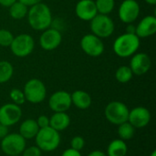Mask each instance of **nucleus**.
I'll return each mask as SVG.
<instances>
[{
  "instance_id": "f257e3e1",
  "label": "nucleus",
  "mask_w": 156,
  "mask_h": 156,
  "mask_svg": "<svg viewBox=\"0 0 156 156\" xmlns=\"http://www.w3.org/2000/svg\"><path fill=\"white\" fill-rule=\"evenodd\" d=\"M27 17L29 26L36 31H44L50 27L53 22L52 12L49 6L43 2L28 7Z\"/></svg>"
},
{
  "instance_id": "f03ea898",
  "label": "nucleus",
  "mask_w": 156,
  "mask_h": 156,
  "mask_svg": "<svg viewBox=\"0 0 156 156\" xmlns=\"http://www.w3.org/2000/svg\"><path fill=\"white\" fill-rule=\"evenodd\" d=\"M140 38L135 34L123 33L120 35L113 42L114 53L122 58L132 57L140 48Z\"/></svg>"
},
{
  "instance_id": "7ed1b4c3",
  "label": "nucleus",
  "mask_w": 156,
  "mask_h": 156,
  "mask_svg": "<svg viewBox=\"0 0 156 156\" xmlns=\"http://www.w3.org/2000/svg\"><path fill=\"white\" fill-rule=\"evenodd\" d=\"M36 145L42 151L50 153L55 151L60 144L59 133L50 126L39 129L36 137Z\"/></svg>"
},
{
  "instance_id": "20e7f679",
  "label": "nucleus",
  "mask_w": 156,
  "mask_h": 156,
  "mask_svg": "<svg viewBox=\"0 0 156 156\" xmlns=\"http://www.w3.org/2000/svg\"><path fill=\"white\" fill-rule=\"evenodd\" d=\"M90 22L91 33L101 39L110 37L114 32L115 25L109 15L97 14Z\"/></svg>"
},
{
  "instance_id": "39448f33",
  "label": "nucleus",
  "mask_w": 156,
  "mask_h": 156,
  "mask_svg": "<svg viewBox=\"0 0 156 156\" xmlns=\"http://www.w3.org/2000/svg\"><path fill=\"white\" fill-rule=\"evenodd\" d=\"M23 92L26 101L33 104H37L46 99L47 88L42 80L38 79H30L26 82Z\"/></svg>"
},
{
  "instance_id": "423d86ee",
  "label": "nucleus",
  "mask_w": 156,
  "mask_h": 156,
  "mask_svg": "<svg viewBox=\"0 0 156 156\" xmlns=\"http://www.w3.org/2000/svg\"><path fill=\"white\" fill-rule=\"evenodd\" d=\"M11 52L17 58H25L29 56L35 48V40L31 35L22 33L16 37L10 45Z\"/></svg>"
},
{
  "instance_id": "0eeeda50",
  "label": "nucleus",
  "mask_w": 156,
  "mask_h": 156,
  "mask_svg": "<svg viewBox=\"0 0 156 156\" xmlns=\"http://www.w3.org/2000/svg\"><path fill=\"white\" fill-rule=\"evenodd\" d=\"M129 112L126 104L122 101H114L107 104L104 113L109 122L114 125H119L128 121Z\"/></svg>"
},
{
  "instance_id": "6e6552de",
  "label": "nucleus",
  "mask_w": 156,
  "mask_h": 156,
  "mask_svg": "<svg viewBox=\"0 0 156 156\" xmlns=\"http://www.w3.org/2000/svg\"><path fill=\"white\" fill-rule=\"evenodd\" d=\"M1 150L7 156L19 155L26 148V139L19 133H8L1 141Z\"/></svg>"
},
{
  "instance_id": "1a4fd4ad",
  "label": "nucleus",
  "mask_w": 156,
  "mask_h": 156,
  "mask_svg": "<svg viewBox=\"0 0 156 156\" xmlns=\"http://www.w3.org/2000/svg\"><path fill=\"white\" fill-rule=\"evenodd\" d=\"M82 51L90 57L97 58L103 54L105 46L102 42V39L97 36L90 34H86L83 36L80 42Z\"/></svg>"
},
{
  "instance_id": "9d476101",
  "label": "nucleus",
  "mask_w": 156,
  "mask_h": 156,
  "mask_svg": "<svg viewBox=\"0 0 156 156\" xmlns=\"http://www.w3.org/2000/svg\"><path fill=\"white\" fill-rule=\"evenodd\" d=\"M140 13L141 7L136 0H123L118 10L119 18L124 24H130L136 21Z\"/></svg>"
},
{
  "instance_id": "9b49d317",
  "label": "nucleus",
  "mask_w": 156,
  "mask_h": 156,
  "mask_svg": "<svg viewBox=\"0 0 156 156\" xmlns=\"http://www.w3.org/2000/svg\"><path fill=\"white\" fill-rule=\"evenodd\" d=\"M62 42L61 32L54 27H48L42 31L39 37V45L42 49L51 51L59 47Z\"/></svg>"
},
{
  "instance_id": "f8f14e48",
  "label": "nucleus",
  "mask_w": 156,
  "mask_h": 156,
  "mask_svg": "<svg viewBox=\"0 0 156 156\" xmlns=\"http://www.w3.org/2000/svg\"><path fill=\"white\" fill-rule=\"evenodd\" d=\"M22 117L20 106L15 103H6L0 107V123L7 127L17 123Z\"/></svg>"
},
{
  "instance_id": "ddd939ff",
  "label": "nucleus",
  "mask_w": 156,
  "mask_h": 156,
  "mask_svg": "<svg viewBox=\"0 0 156 156\" xmlns=\"http://www.w3.org/2000/svg\"><path fill=\"white\" fill-rule=\"evenodd\" d=\"M71 105L70 93L66 90H58L48 99V106L54 112H66Z\"/></svg>"
},
{
  "instance_id": "4468645a",
  "label": "nucleus",
  "mask_w": 156,
  "mask_h": 156,
  "mask_svg": "<svg viewBox=\"0 0 156 156\" xmlns=\"http://www.w3.org/2000/svg\"><path fill=\"white\" fill-rule=\"evenodd\" d=\"M130 60V69H132L133 75L142 76L146 74L151 67H152V60L149 55L144 52H136L131 57Z\"/></svg>"
},
{
  "instance_id": "2eb2a0df",
  "label": "nucleus",
  "mask_w": 156,
  "mask_h": 156,
  "mask_svg": "<svg viewBox=\"0 0 156 156\" xmlns=\"http://www.w3.org/2000/svg\"><path fill=\"white\" fill-rule=\"evenodd\" d=\"M151 121V112L145 107H135L129 112L128 122L134 127L142 129L146 127Z\"/></svg>"
},
{
  "instance_id": "dca6fc26",
  "label": "nucleus",
  "mask_w": 156,
  "mask_h": 156,
  "mask_svg": "<svg viewBox=\"0 0 156 156\" xmlns=\"http://www.w3.org/2000/svg\"><path fill=\"white\" fill-rule=\"evenodd\" d=\"M76 16L83 21H90L97 14L94 0H80L75 6Z\"/></svg>"
},
{
  "instance_id": "f3484780",
  "label": "nucleus",
  "mask_w": 156,
  "mask_h": 156,
  "mask_svg": "<svg viewBox=\"0 0 156 156\" xmlns=\"http://www.w3.org/2000/svg\"><path fill=\"white\" fill-rule=\"evenodd\" d=\"M136 36L141 38H147L156 33V17L154 16H146L135 26Z\"/></svg>"
},
{
  "instance_id": "a211bd4d",
  "label": "nucleus",
  "mask_w": 156,
  "mask_h": 156,
  "mask_svg": "<svg viewBox=\"0 0 156 156\" xmlns=\"http://www.w3.org/2000/svg\"><path fill=\"white\" fill-rule=\"evenodd\" d=\"M71 96V102L75 105L78 109L80 110H87L90 107L92 100L90 95L84 90H75L73 93L70 94Z\"/></svg>"
},
{
  "instance_id": "6ab92c4d",
  "label": "nucleus",
  "mask_w": 156,
  "mask_h": 156,
  "mask_svg": "<svg viewBox=\"0 0 156 156\" xmlns=\"http://www.w3.org/2000/svg\"><path fill=\"white\" fill-rule=\"evenodd\" d=\"M70 124V117L66 112H55L49 118V126L57 132L66 130Z\"/></svg>"
},
{
  "instance_id": "aec40b11",
  "label": "nucleus",
  "mask_w": 156,
  "mask_h": 156,
  "mask_svg": "<svg viewBox=\"0 0 156 156\" xmlns=\"http://www.w3.org/2000/svg\"><path fill=\"white\" fill-rule=\"evenodd\" d=\"M39 131V127L36 120L34 119H27L25 120L19 126V134L26 140L35 138L37 133Z\"/></svg>"
},
{
  "instance_id": "412c9836",
  "label": "nucleus",
  "mask_w": 156,
  "mask_h": 156,
  "mask_svg": "<svg viewBox=\"0 0 156 156\" xmlns=\"http://www.w3.org/2000/svg\"><path fill=\"white\" fill-rule=\"evenodd\" d=\"M128 146L126 143L121 139L112 141L107 148V156H126Z\"/></svg>"
},
{
  "instance_id": "4be33fe9",
  "label": "nucleus",
  "mask_w": 156,
  "mask_h": 156,
  "mask_svg": "<svg viewBox=\"0 0 156 156\" xmlns=\"http://www.w3.org/2000/svg\"><path fill=\"white\" fill-rule=\"evenodd\" d=\"M8 8H9V16L15 20H21L27 17L28 7L25 5L23 3L19 2L18 0L13 3Z\"/></svg>"
},
{
  "instance_id": "5701e85b",
  "label": "nucleus",
  "mask_w": 156,
  "mask_h": 156,
  "mask_svg": "<svg viewBox=\"0 0 156 156\" xmlns=\"http://www.w3.org/2000/svg\"><path fill=\"white\" fill-rule=\"evenodd\" d=\"M117 133H118V135L121 140L128 141V140H131L134 136L135 128L127 121V122L118 125Z\"/></svg>"
},
{
  "instance_id": "b1692460",
  "label": "nucleus",
  "mask_w": 156,
  "mask_h": 156,
  "mask_svg": "<svg viewBox=\"0 0 156 156\" xmlns=\"http://www.w3.org/2000/svg\"><path fill=\"white\" fill-rule=\"evenodd\" d=\"M14 74L13 65L6 60L0 61V84L5 83L11 80Z\"/></svg>"
},
{
  "instance_id": "393cba45",
  "label": "nucleus",
  "mask_w": 156,
  "mask_h": 156,
  "mask_svg": "<svg viewBox=\"0 0 156 156\" xmlns=\"http://www.w3.org/2000/svg\"><path fill=\"white\" fill-rule=\"evenodd\" d=\"M133 77V73L129 66H121L115 72V79L120 83H127Z\"/></svg>"
},
{
  "instance_id": "a878e982",
  "label": "nucleus",
  "mask_w": 156,
  "mask_h": 156,
  "mask_svg": "<svg viewBox=\"0 0 156 156\" xmlns=\"http://www.w3.org/2000/svg\"><path fill=\"white\" fill-rule=\"evenodd\" d=\"M94 2L98 14L109 15L115 7V0H95Z\"/></svg>"
},
{
  "instance_id": "bb28decb",
  "label": "nucleus",
  "mask_w": 156,
  "mask_h": 156,
  "mask_svg": "<svg viewBox=\"0 0 156 156\" xmlns=\"http://www.w3.org/2000/svg\"><path fill=\"white\" fill-rule=\"evenodd\" d=\"M14 37L15 36L10 30L6 28H0V46L3 48L10 47Z\"/></svg>"
},
{
  "instance_id": "cd10ccee",
  "label": "nucleus",
  "mask_w": 156,
  "mask_h": 156,
  "mask_svg": "<svg viewBox=\"0 0 156 156\" xmlns=\"http://www.w3.org/2000/svg\"><path fill=\"white\" fill-rule=\"evenodd\" d=\"M9 96H10V99L12 100L13 103H15L18 106L24 104L26 101L24 92H23V90H21L19 89H16V88L12 89L9 92Z\"/></svg>"
},
{
  "instance_id": "c85d7f7f",
  "label": "nucleus",
  "mask_w": 156,
  "mask_h": 156,
  "mask_svg": "<svg viewBox=\"0 0 156 156\" xmlns=\"http://www.w3.org/2000/svg\"><path fill=\"white\" fill-rule=\"evenodd\" d=\"M70 148L80 152L85 146V141L81 136H75L70 141Z\"/></svg>"
},
{
  "instance_id": "c756f323",
  "label": "nucleus",
  "mask_w": 156,
  "mask_h": 156,
  "mask_svg": "<svg viewBox=\"0 0 156 156\" xmlns=\"http://www.w3.org/2000/svg\"><path fill=\"white\" fill-rule=\"evenodd\" d=\"M42 151L36 145V146H30L26 147L25 150L22 153V156H41Z\"/></svg>"
},
{
  "instance_id": "7c9ffc66",
  "label": "nucleus",
  "mask_w": 156,
  "mask_h": 156,
  "mask_svg": "<svg viewBox=\"0 0 156 156\" xmlns=\"http://www.w3.org/2000/svg\"><path fill=\"white\" fill-rule=\"evenodd\" d=\"M37 126L39 127V129L42 128H46L49 126V118L46 115H40L37 120H36Z\"/></svg>"
},
{
  "instance_id": "2f4dec72",
  "label": "nucleus",
  "mask_w": 156,
  "mask_h": 156,
  "mask_svg": "<svg viewBox=\"0 0 156 156\" xmlns=\"http://www.w3.org/2000/svg\"><path fill=\"white\" fill-rule=\"evenodd\" d=\"M61 156H82L80 152L79 151H76L72 148H69V149H67L63 152L62 155Z\"/></svg>"
},
{
  "instance_id": "473e14b6",
  "label": "nucleus",
  "mask_w": 156,
  "mask_h": 156,
  "mask_svg": "<svg viewBox=\"0 0 156 156\" xmlns=\"http://www.w3.org/2000/svg\"><path fill=\"white\" fill-rule=\"evenodd\" d=\"M19 2L23 3L25 5H27V7H30L34 5H37L38 3H41L43 0H18Z\"/></svg>"
},
{
  "instance_id": "72a5a7b5",
  "label": "nucleus",
  "mask_w": 156,
  "mask_h": 156,
  "mask_svg": "<svg viewBox=\"0 0 156 156\" xmlns=\"http://www.w3.org/2000/svg\"><path fill=\"white\" fill-rule=\"evenodd\" d=\"M8 133H9L8 127L5 126V125H4V124H1V123H0V139H3V138L5 137Z\"/></svg>"
},
{
  "instance_id": "f704fd0d",
  "label": "nucleus",
  "mask_w": 156,
  "mask_h": 156,
  "mask_svg": "<svg viewBox=\"0 0 156 156\" xmlns=\"http://www.w3.org/2000/svg\"><path fill=\"white\" fill-rule=\"evenodd\" d=\"M126 25L127 26L125 27V33H127V34H135V31H136L135 25H133V23H130V24H126Z\"/></svg>"
},
{
  "instance_id": "c9c22d12",
  "label": "nucleus",
  "mask_w": 156,
  "mask_h": 156,
  "mask_svg": "<svg viewBox=\"0 0 156 156\" xmlns=\"http://www.w3.org/2000/svg\"><path fill=\"white\" fill-rule=\"evenodd\" d=\"M16 1V0H0V5H2L4 7H9Z\"/></svg>"
},
{
  "instance_id": "e433bc0d",
  "label": "nucleus",
  "mask_w": 156,
  "mask_h": 156,
  "mask_svg": "<svg viewBox=\"0 0 156 156\" xmlns=\"http://www.w3.org/2000/svg\"><path fill=\"white\" fill-rule=\"evenodd\" d=\"M88 156H107V154L101 150H95V151H92L91 153H90Z\"/></svg>"
},
{
  "instance_id": "4c0bfd02",
  "label": "nucleus",
  "mask_w": 156,
  "mask_h": 156,
  "mask_svg": "<svg viewBox=\"0 0 156 156\" xmlns=\"http://www.w3.org/2000/svg\"><path fill=\"white\" fill-rule=\"evenodd\" d=\"M144 2L148 5H156V0H144Z\"/></svg>"
},
{
  "instance_id": "58836bf2",
  "label": "nucleus",
  "mask_w": 156,
  "mask_h": 156,
  "mask_svg": "<svg viewBox=\"0 0 156 156\" xmlns=\"http://www.w3.org/2000/svg\"><path fill=\"white\" fill-rule=\"evenodd\" d=\"M150 156H156V152L155 151H153V153L150 154Z\"/></svg>"
},
{
  "instance_id": "ea45409f",
  "label": "nucleus",
  "mask_w": 156,
  "mask_h": 156,
  "mask_svg": "<svg viewBox=\"0 0 156 156\" xmlns=\"http://www.w3.org/2000/svg\"><path fill=\"white\" fill-rule=\"evenodd\" d=\"M15 156H19V155H15Z\"/></svg>"
}]
</instances>
